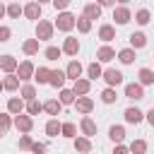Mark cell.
Masks as SVG:
<instances>
[{"mask_svg": "<svg viewBox=\"0 0 154 154\" xmlns=\"http://www.w3.org/2000/svg\"><path fill=\"white\" fill-rule=\"evenodd\" d=\"M113 152H116V154H125V152H130V149H128V144H123V142H113Z\"/></svg>", "mask_w": 154, "mask_h": 154, "instance_id": "46", "label": "cell"}, {"mask_svg": "<svg viewBox=\"0 0 154 154\" xmlns=\"http://www.w3.org/2000/svg\"><path fill=\"white\" fill-rule=\"evenodd\" d=\"M38 43H41L38 38H26V41L22 43V53H24V55H36V53H38Z\"/></svg>", "mask_w": 154, "mask_h": 154, "instance_id": "29", "label": "cell"}, {"mask_svg": "<svg viewBox=\"0 0 154 154\" xmlns=\"http://www.w3.org/2000/svg\"><path fill=\"white\" fill-rule=\"evenodd\" d=\"M63 53L65 55H70V58H77V53H79V38H75V36H67L65 41H63Z\"/></svg>", "mask_w": 154, "mask_h": 154, "instance_id": "13", "label": "cell"}, {"mask_svg": "<svg viewBox=\"0 0 154 154\" xmlns=\"http://www.w3.org/2000/svg\"><path fill=\"white\" fill-rule=\"evenodd\" d=\"M123 94H125V99H130V101H142V99H144V87H142L140 82H130V84H125Z\"/></svg>", "mask_w": 154, "mask_h": 154, "instance_id": "6", "label": "cell"}, {"mask_svg": "<svg viewBox=\"0 0 154 154\" xmlns=\"http://www.w3.org/2000/svg\"><path fill=\"white\" fill-rule=\"evenodd\" d=\"M48 77H51V70L48 67H36L34 70V79H36V84H48Z\"/></svg>", "mask_w": 154, "mask_h": 154, "instance_id": "37", "label": "cell"}, {"mask_svg": "<svg viewBox=\"0 0 154 154\" xmlns=\"http://www.w3.org/2000/svg\"><path fill=\"white\" fill-rule=\"evenodd\" d=\"M101 79H103L108 87H120V84H123V72L116 70V67H108V70L101 72Z\"/></svg>", "mask_w": 154, "mask_h": 154, "instance_id": "8", "label": "cell"}, {"mask_svg": "<svg viewBox=\"0 0 154 154\" xmlns=\"http://www.w3.org/2000/svg\"><path fill=\"white\" fill-rule=\"evenodd\" d=\"M96 36H99V38H101L103 43H111V41L116 38V26H113V24H101V26H99V34H96Z\"/></svg>", "mask_w": 154, "mask_h": 154, "instance_id": "20", "label": "cell"}, {"mask_svg": "<svg viewBox=\"0 0 154 154\" xmlns=\"http://www.w3.org/2000/svg\"><path fill=\"white\" fill-rule=\"evenodd\" d=\"M128 41H130V46H132L135 51H140V48L147 46V34H144V31H132Z\"/></svg>", "mask_w": 154, "mask_h": 154, "instance_id": "22", "label": "cell"}, {"mask_svg": "<svg viewBox=\"0 0 154 154\" xmlns=\"http://www.w3.org/2000/svg\"><path fill=\"white\" fill-rule=\"evenodd\" d=\"M75 29H77L79 34H89V31H91V19L84 17V14H79L77 22H75Z\"/></svg>", "mask_w": 154, "mask_h": 154, "instance_id": "31", "label": "cell"}, {"mask_svg": "<svg viewBox=\"0 0 154 154\" xmlns=\"http://www.w3.org/2000/svg\"><path fill=\"white\" fill-rule=\"evenodd\" d=\"M123 118H125L128 125H140V123L144 120V111H140L137 106H128V108L123 111Z\"/></svg>", "mask_w": 154, "mask_h": 154, "instance_id": "9", "label": "cell"}, {"mask_svg": "<svg viewBox=\"0 0 154 154\" xmlns=\"http://www.w3.org/2000/svg\"><path fill=\"white\" fill-rule=\"evenodd\" d=\"M79 132H82V135H87V137H94V135L99 132V125H96V120H94V118H89V113H87V116H82V120H79Z\"/></svg>", "mask_w": 154, "mask_h": 154, "instance_id": "10", "label": "cell"}, {"mask_svg": "<svg viewBox=\"0 0 154 154\" xmlns=\"http://www.w3.org/2000/svg\"><path fill=\"white\" fill-rule=\"evenodd\" d=\"M75 96H77V94H75L72 89H65V87H60V94H58V99H60V103H63V106H72V103H75Z\"/></svg>", "mask_w": 154, "mask_h": 154, "instance_id": "32", "label": "cell"}, {"mask_svg": "<svg viewBox=\"0 0 154 154\" xmlns=\"http://www.w3.org/2000/svg\"><path fill=\"white\" fill-rule=\"evenodd\" d=\"M101 12H103V7H101L99 2H87V5H84V10H82V14H84V17H89L91 22H94V19H101Z\"/></svg>", "mask_w": 154, "mask_h": 154, "instance_id": "18", "label": "cell"}, {"mask_svg": "<svg viewBox=\"0 0 154 154\" xmlns=\"http://www.w3.org/2000/svg\"><path fill=\"white\" fill-rule=\"evenodd\" d=\"M5 10H7V17H10V19H19L22 12H24V7H22L19 2H14V0H12L10 5H5Z\"/></svg>", "mask_w": 154, "mask_h": 154, "instance_id": "35", "label": "cell"}, {"mask_svg": "<svg viewBox=\"0 0 154 154\" xmlns=\"http://www.w3.org/2000/svg\"><path fill=\"white\" fill-rule=\"evenodd\" d=\"M108 137H111V142H123L125 140V128L123 125H111L108 128Z\"/></svg>", "mask_w": 154, "mask_h": 154, "instance_id": "34", "label": "cell"}, {"mask_svg": "<svg viewBox=\"0 0 154 154\" xmlns=\"http://www.w3.org/2000/svg\"><path fill=\"white\" fill-rule=\"evenodd\" d=\"M135 22H137L140 26H147V24L152 22V12H149L147 7H142V10H137V12H135Z\"/></svg>", "mask_w": 154, "mask_h": 154, "instance_id": "36", "label": "cell"}, {"mask_svg": "<svg viewBox=\"0 0 154 154\" xmlns=\"http://www.w3.org/2000/svg\"><path fill=\"white\" fill-rule=\"evenodd\" d=\"M144 120H147V123H149V125L154 128V106H152V108H149V111L144 113Z\"/></svg>", "mask_w": 154, "mask_h": 154, "instance_id": "48", "label": "cell"}, {"mask_svg": "<svg viewBox=\"0 0 154 154\" xmlns=\"http://www.w3.org/2000/svg\"><path fill=\"white\" fill-rule=\"evenodd\" d=\"M34 63L31 60H22L19 65H17V70H14V75L19 77V82H29V79H34Z\"/></svg>", "mask_w": 154, "mask_h": 154, "instance_id": "5", "label": "cell"}, {"mask_svg": "<svg viewBox=\"0 0 154 154\" xmlns=\"http://www.w3.org/2000/svg\"><path fill=\"white\" fill-rule=\"evenodd\" d=\"M36 2H41V5H46V2H51V0H36Z\"/></svg>", "mask_w": 154, "mask_h": 154, "instance_id": "52", "label": "cell"}, {"mask_svg": "<svg viewBox=\"0 0 154 154\" xmlns=\"http://www.w3.org/2000/svg\"><path fill=\"white\" fill-rule=\"evenodd\" d=\"M31 144H34V140H31V135H29V132H22V137H19V142H17V147H19L22 152H31Z\"/></svg>", "mask_w": 154, "mask_h": 154, "instance_id": "42", "label": "cell"}, {"mask_svg": "<svg viewBox=\"0 0 154 154\" xmlns=\"http://www.w3.org/2000/svg\"><path fill=\"white\" fill-rule=\"evenodd\" d=\"M113 58H116V48H111L108 43H103V46L96 48V60L99 63H111Z\"/></svg>", "mask_w": 154, "mask_h": 154, "instance_id": "14", "label": "cell"}, {"mask_svg": "<svg viewBox=\"0 0 154 154\" xmlns=\"http://www.w3.org/2000/svg\"><path fill=\"white\" fill-rule=\"evenodd\" d=\"M24 111H26L29 116H38V113L43 111V103H41V101H38L36 96H34V99H29V101H26V106H24Z\"/></svg>", "mask_w": 154, "mask_h": 154, "instance_id": "33", "label": "cell"}, {"mask_svg": "<svg viewBox=\"0 0 154 154\" xmlns=\"http://www.w3.org/2000/svg\"><path fill=\"white\" fill-rule=\"evenodd\" d=\"M72 91H75L77 96L89 94V91H91V79H89V77H77L75 84H72Z\"/></svg>", "mask_w": 154, "mask_h": 154, "instance_id": "17", "label": "cell"}, {"mask_svg": "<svg viewBox=\"0 0 154 154\" xmlns=\"http://www.w3.org/2000/svg\"><path fill=\"white\" fill-rule=\"evenodd\" d=\"M43 111H46L48 116H60V111H63L60 99H48V101H43Z\"/></svg>", "mask_w": 154, "mask_h": 154, "instance_id": "28", "label": "cell"}, {"mask_svg": "<svg viewBox=\"0 0 154 154\" xmlns=\"http://www.w3.org/2000/svg\"><path fill=\"white\" fill-rule=\"evenodd\" d=\"M2 87H5V91H17V89H19V77H17L14 72H5Z\"/></svg>", "mask_w": 154, "mask_h": 154, "instance_id": "23", "label": "cell"}, {"mask_svg": "<svg viewBox=\"0 0 154 154\" xmlns=\"http://www.w3.org/2000/svg\"><path fill=\"white\" fill-rule=\"evenodd\" d=\"M0 91H5V87H2V79H0Z\"/></svg>", "mask_w": 154, "mask_h": 154, "instance_id": "53", "label": "cell"}, {"mask_svg": "<svg viewBox=\"0 0 154 154\" xmlns=\"http://www.w3.org/2000/svg\"><path fill=\"white\" fill-rule=\"evenodd\" d=\"M60 55H63V48H58V46H48V48L43 51V58H46V60H51V63H55Z\"/></svg>", "mask_w": 154, "mask_h": 154, "instance_id": "40", "label": "cell"}, {"mask_svg": "<svg viewBox=\"0 0 154 154\" xmlns=\"http://www.w3.org/2000/svg\"><path fill=\"white\" fill-rule=\"evenodd\" d=\"M2 17H7V10H5V5L0 2V19H2Z\"/></svg>", "mask_w": 154, "mask_h": 154, "instance_id": "50", "label": "cell"}, {"mask_svg": "<svg viewBox=\"0 0 154 154\" xmlns=\"http://www.w3.org/2000/svg\"><path fill=\"white\" fill-rule=\"evenodd\" d=\"M46 149H48V147L41 144V142H34V144H31V152H34V154H41V152H46Z\"/></svg>", "mask_w": 154, "mask_h": 154, "instance_id": "47", "label": "cell"}, {"mask_svg": "<svg viewBox=\"0 0 154 154\" xmlns=\"http://www.w3.org/2000/svg\"><path fill=\"white\" fill-rule=\"evenodd\" d=\"M72 147H75V152H82V154H87V152L94 149L91 137H87V135H75L72 137Z\"/></svg>", "mask_w": 154, "mask_h": 154, "instance_id": "12", "label": "cell"}, {"mask_svg": "<svg viewBox=\"0 0 154 154\" xmlns=\"http://www.w3.org/2000/svg\"><path fill=\"white\" fill-rule=\"evenodd\" d=\"M96 2H99L101 7H113V5H116V0H96Z\"/></svg>", "mask_w": 154, "mask_h": 154, "instance_id": "49", "label": "cell"}, {"mask_svg": "<svg viewBox=\"0 0 154 154\" xmlns=\"http://www.w3.org/2000/svg\"><path fill=\"white\" fill-rule=\"evenodd\" d=\"M75 111L79 113V116H87V113H91L94 111V99L89 96V94H82V96H75Z\"/></svg>", "mask_w": 154, "mask_h": 154, "instance_id": "4", "label": "cell"}, {"mask_svg": "<svg viewBox=\"0 0 154 154\" xmlns=\"http://www.w3.org/2000/svg\"><path fill=\"white\" fill-rule=\"evenodd\" d=\"M10 38H12V29L5 26V24H0V43H7Z\"/></svg>", "mask_w": 154, "mask_h": 154, "instance_id": "44", "label": "cell"}, {"mask_svg": "<svg viewBox=\"0 0 154 154\" xmlns=\"http://www.w3.org/2000/svg\"><path fill=\"white\" fill-rule=\"evenodd\" d=\"M75 22H77V14H72V12H67V10H60L58 12V17H55V22H53V26L58 29V31H72L75 29Z\"/></svg>", "mask_w": 154, "mask_h": 154, "instance_id": "1", "label": "cell"}, {"mask_svg": "<svg viewBox=\"0 0 154 154\" xmlns=\"http://www.w3.org/2000/svg\"><path fill=\"white\" fill-rule=\"evenodd\" d=\"M82 72H84V65L79 63V60H70L67 63V67H65V75H67V79H77V77H82Z\"/></svg>", "mask_w": 154, "mask_h": 154, "instance_id": "16", "label": "cell"}, {"mask_svg": "<svg viewBox=\"0 0 154 154\" xmlns=\"http://www.w3.org/2000/svg\"><path fill=\"white\" fill-rule=\"evenodd\" d=\"M113 19H116V24L118 26H125L130 19H132V12H130V7L128 5H113Z\"/></svg>", "mask_w": 154, "mask_h": 154, "instance_id": "7", "label": "cell"}, {"mask_svg": "<svg viewBox=\"0 0 154 154\" xmlns=\"http://www.w3.org/2000/svg\"><path fill=\"white\" fill-rule=\"evenodd\" d=\"M116 99H118V94H116V87H106L103 91H101V101L103 103H116Z\"/></svg>", "mask_w": 154, "mask_h": 154, "instance_id": "41", "label": "cell"}, {"mask_svg": "<svg viewBox=\"0 0 154 154\" xmlns=\"http://www.w3.org/2000/svg\"><path fill=\"white\" fill-rule=\"evenodd\" d=\"M60 135H63V137H67V140H72V137L77 135V125H75V123H70V120H67V123H60Z\"/></svg>", "mask_w": 154, "mask_h": 154, "instance_id": "38", "label": "cell"}, {"mask_svg": "<svg viewBox=\"0 0 154 154\" xmlns=\"http://www.w3.org/2000/svg\"><path fill=\"white\" fill-rule=\"evenodd\" d=\"M137 82H140L142 87H152V84H154V70H149V67H140V72H137Z\"/></svg>", "mask_w": 154, "mask_h": 154, "instance_id": "25", "label": "cell"}, {"mask_svg": "<svg viewBox=\"0 0 154 154\" xmlns=\"http://www.w3.org/2000/svg\"><path fill=\"white\" fill-rule=\"evenodd\" d=\"M12 128L22 135V132H31L34 130V118L29 116V113H17V116H12Z\"/></svg>", "mask_w": 154, "mask_h": 154, "instance_id": "2", "label": "cell"}, {"mask_svg": "<svg viewBox=\"0 0 154 154\" xmlns=\"http://www.w3.org/2000/svg\"><path fill=\"white\" fill-rule=\"evenodd\" d=\"M65 79H67V75H65V70H51V77H48V84H51L53 89H60V87H65Z\"/></svg>", "mask_w": 154, "mask_h": 154, "instance_id": "19", "label": "cell"}, {"mask_svg": "<svg viewBox=\"0 0 154 154\" xmlns=\"http://www.w3.org/2000/svg\"><path fill=\"white\" fill-rule=\"evenodd\" d=\"M116 58H118L123 65H132V63H135V58H137V51H135L132 46H128V48H120V51L116 53Z\"/></svg>", "mask_w": 154, "mask_h": 154, "instance_id": "15", "label": "cell"}, {"mask_svg": "<svg viewBox=\"0 0 154 154\" xmlns=\"http://www.w3.org/2000/svg\"><path fill=\"white\" fill-rule=\"evenodd\" d=\"M17 65H19V60L14 55H0V70L2 72H14Z\"/></svg>", "mask_w": 154, "mask_h": 154, "instance_id": "26", "label": "cell"}, {"mask_svg": "<svg viewBox=\"0 0 154 154\" xmlns=\"http://www.w3.org/2000/svg\"><path fill=\"white\" fill-rule=\"evenodd\" d=\"M41 10H43V5L36 2V0H31V2L24 5V12H22V14H24L26 19H31V22H38V19H41Z\"/></svg>", "mask_w": 154, "mask_h": 154, "instance_id": "11", "label": "cell"}, {"mask_svg": "<svg viewBox=\"0 0 154 154\" xmlns=\"http://www.w3.org/2000/svg\"><path fill=\"white\" fill-rule=\"evenodd\" d=\"M53 34H55L53 22H48V19H38V22H36V38H38V41H51Z\"/></svg>", "mask_w": 154, "mask_h": 154, "instance_id": "3", "label": "cell"}, {"mask_svg": "<svg viewBox=\"0 0 154 154\" xmlns=\"http://www.w3.org/2000/svg\"><path fill=\"white\" fill-rule=\"evenodd\" d=\"M10 128H12V113L5 111V113H0V135L10 132Z\"/></svg>", "mask_w": 154, "mask_h": 154, "instance_id": "39", "label": "cell"}, {"mask_svg": "<svg viewBox=\"0 0 154 154\" xmlns=\"http://www.w3.org/2000/svg\"><path fill=\"white\" fill-rule=\"evenodd\" d=\"M51 5H53L58 12H60V10H67V7L72 5V0H51Z\"/></svg>", "mask_w": 154, "mask_h": 154, "instance_id": "45", "label": "cell"}, {"mask_svg": "<svg viewBox=\"0 0 154 154\" xmlns=\"http://www.w3.org/2000/svg\"><path fill=\"white\" fill-rule=\"evenodd\" d=\"M24 106H26V101H24L22 96H10V99H7V111H10L12 116L22 113V111H24Z\"/></svg>", "mask_w": 154, "mask_h": 154, "instance_id": "21", "label": "cell"}, {"mask_svg": "<svg viewBox=\"0 0 154 154\" xmlns=\"http://www.w3.org/2000/svg\"><path fill=\"white\" fill-rule=\"evenodd\" d=\"M84 70H87V77H89L91 82H96V79H101V72H103V67H101V63H99V60H94V63H89V65H87Z\"/></svg>", "mask_w": 154, "mask_h": 154, "instance_id": "27", "label": "cell"}, {"mask_svg": "<svg viewBox=\"0 0 154 154\" xmlns=\"http://www.w3.org/2000/svg\"><path fill=\"white\" fill-rule=\"evenodd\" d=\"M19 96H22L24 101L34 99V96H36V84H31V82H24V84H19Z\"/></svg>", "mask_w": 154, "mask_h": 154, "instance_id": "30", "label": "cell"}, {"mask_svg": "<svg viewBox=\"0 0 154 154\" xmlns=\"http://www.w3.org/2000/svg\"><path fill=\"white\" fill-rule=\"evenodd\" d=\"M128 149H130V152H135V154H144V152H147V142H144V140H135Z\"/></svg>", "mask_w": 154, "mask_h": 154, "instance_id": "43", "label": "cell"}, {"mask_svg": "<svg viewBox=\"0 0 154 154\" xmlns=\"http://www.w3.org/2000/svg\"><path fill=\"white\" fill-rule=\"evenodd\" d=\"M116 2H118V5H128L130 0H116Z\"/></svg>", "mask_w": 154, "mask_h": 154, "instance_id": "51", "label": "cell"}, {"mask_svg": "<svg viewBox=\"0 0 154 154\" xmlns=\"http://www.w3.org/2000/svg\"><path fill=\"white\" fill-rule=\"evenodd\" d=\"M43 130H46L48 137H58V135H60V120H58V116H51L48 123L43 125Z\"/></svg>", "mask_w": 154, "mask_h": 154, "instance_id": "24", "label": "cell"}]
</instances>
